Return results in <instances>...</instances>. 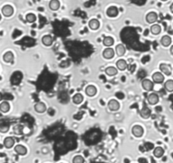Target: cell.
<instances>
[{
    "instance_id": "cell-34",
    "label": "cell",
    "mask_w": 173,
    "mask_h": 163,
    "mask_svg": "<svg viewBox=\"0 0 173 163\" xmlns=\"http://www.w3.org/2000/svg\"><path fill=\"white\" fill-rule=\"evenodd\" d=\"M170 52H171V54L173 56V45L171 46V50H170Z\"/></svg>"
},
{
    "instance_id": "cell-4",
    "label": "cell",
    "mask_w": 173,
    "mask_h": 163,
    "mask_svg": "<svg viewBox=\"0 0 173 163\" xmlns=\"http://www.w3.org/2000/svg\"><path fill=\"white\" fill-rule=\"evenodd\" d=\"M107 106H108L109 110H111V111H117V110H118L120 108L119 102L116 100H110V101L108 102V104H107Z\"/></svg>"
},
{
    "instance_id": "cell-6",
    "label": "cell",
    "mask_w": 173,
    "mask_h": 163,
    "mask_svg": "<svg viewBox=\"0 0 173 163\" xmlns=\"http://www.w3.org/2000/svg\"><path fill=\"white\" fill-rule=\"evenodd\" d=\"M160 70L161 72L165 74V75H166V76H170L171 74V66H169L167 64H160Z\"/></svg>"
},
{
    "instance_id": "cell-23",
    "label": "cell",
    "mask_w": 173,
    "mask_h": 163,
    "mask_svg": "<svg viewBox=\"0 0 173 163\" xmlns=\"http://www.w3.org/2000/svg\"><path fill=\"white\" fill-rule=\"evenodd\" d=\"M89 27H90V29H92V30H97L98 28L100 27V22H99V21L96 20V19H92V20L90 21Z\"/></svg>"
},
{
    "instance_id": "cell-11",
    "label": "cell",
    "mask_w": 173,
    "mask_h": 163,
    "mask_svg": "<svg viewBox=\"0 0 173 163\" xmlns=\"http://www.w3.org/2000/svg\"><path fill=\"white\" fill-rule=\"evenodd\" d=\"M107 16H109V17H116V16H117V14H118V9L117 7L115 6H111L110 8H108L107 10Z\"/></svg>"
},
{
    "instance_id": "cell-22",
    "label": "cell",
    "mask_w": 173,
    "mask_h": 163,
    "mask_svg": "<svg viewBox=\"0 0 173 163\" xmlns=\"http://www.w3.org/2000/svg\"><path fill=\"white\" fill-rule=\"evenodd\" d=\"M150 32L151 33L154 34V35H158V34H160V32H161V27H160V25H158V24H154V25L151 26Z\"/></svg>"
},
{
    "instance_id": "cell-31",
    "label": "cell",
    "mask_w": 173,
    "mask_h": 163,
    "mask_svg": "<svg viewBox=\"0 0 173 163\" xmlns=\"http://www.w3.org/2000/svg\"><path fill=\"white\" fill-rule=\"evenodd\" d=\"M73 163H84V159L81 155H76L73 159Z\"/></svg>"
},
{
    "instance_id": "cell-33",
    "label": "cell",
    "mask_w": 173,
    "mask_h": 163,
    "mask_svg": "<svg viewBox=\"0 0 173 163\" xmlns=\"http://www.w3.org/2000/svg\"><path fill=\"white\" fill-rule=\"evenodd\" d=\"M170 10H171V13H173V3L171 5V6H170Z\"/></svg>"
},
{
    "instance_id": "cell-30",
    "label": "cell",
    "mask_w": 173,
    "mask_h": 163,
    "mask_svg": "<svg viewBox=\"0 0 173 163\" xmlns=\"http://www.w3.org/2000/svg\"><path fill=\"white\" fill-rule=\"evenodd\" d=\"M26 19V21H28V22L33 23V22H35V21H36V16L34 14L30 13L27 14Z\"/></svg>"
},
{
    "instance_id": "cell-26",
    "label": "cell",
    "mask_w": 173,
    "mask_h": 163,
    "mask_svg": "<svg viewBox=\"0 0 173 163\" xmlns=\"http://www.w3.org/2000/svg\"><path fill=\"white\" fill-rule=\"evenodd\" d=\"M103 44L107 46V47H110V46L113 45L114 44V39L111 37H106L103 39Z\"/></svg>"
},
{
    "instance_id": "cell-18",
    "label": "cell",
    "mask_w": 173,
    "mask_h": 163,
    "mask_svg": "<svg viewBox=\"0 0 173 163\" xmlns=\"http://www.w3.org/2000/svg\"><path fill=\"white\" fill-rule=\"evenodd\" d=\"M160 43L164 47H168L171 43V37L168 35H165L161 37L160 39Z\"/></svg>"
},
{
    "instance_id": "cell-16",
    "label": "cell",
    "mask_w": 173,
    "mask_h": 163,
    "mask_svg": "<svg viewBox=\"0 0 173 163\" xmlns=\"http://www.w3.org/2000/svg\"><path fill=\"white\" fill-rule=\"evenodd\" d=\"M14 54L11 51L6 52V53L4 54V56H3V59H4L5 62H6V63H11L14 60Z\"/></svg>"
},
{
    "instance_id": "cell-8",
    "label": "cell",
    "mask_w": 173,
    "mask_h": 163,
    "mask_svg": "<svg viewBox=\"0 0 173 163\" xmlns=\"http://www.w3.org/2000/svg\"><path fill=\"white\" fill-rule=\"evenodd\" d=\"M34 109L36 110L37 113H44L47 110V106L46 104L43 103V102H37L35 106H34Z\"/></svg>"
},
{
    "instance_id": "cell-15",
    "label": "cell",
    "mask_w": 173,
    "mask_h": 163,
    "mask_svg": "<svg viewBox=\"0 0 173 163\" xmlns=\"http://www.w3.org/2000/svg\"><path fill=\"white\" fill-rule=\"evenodd\" d=\"M41 42L45 46H51L53 43V39L50 35H46V36L42 37Z\"/></svg>"
},
{
    "instance_id": "cell-7",
    "label": "cell",
    "mask_w": 173,
    "mask_h": 163,
    "mask_svg": "<svg viewBox=\"0 0 173 163\" xmlns=\"http://www.w3.org/2000/svg\"><path fill=\"white\" fill-rule=\"evenodd\" d=\"M164 75L161 72H155L152 75L153 82L155 83H162L164 82Z\"/></svg>"
},
{
    "instance_id": "cell-27",
    "label": "cell",
    "mask_w": 173,
    "mask_h": 163,
    "mask_svg": "<svg viewBox=\"0 0 173 163\" xmlns=\"http://www.w3.org/2000/svg\"><path fill=\"white\" fill-rule=\"evenodd\" d=\"M150 110L148 109L147 107H144V108L140 110V115H141V117L144 118H149L150 117Z\"/></svg>"
},
{
    "instance_id": "cell-29",
    "label": "cell",
    "mask_w": 173,
    "mask_h": 163,
    "mask_svg": "<svg viewBox=\"0 0 173 163\" xmlns=\"http://www.w3.org/2000/svg\"><path fill=\"white\" fill-rule=\"evenodd\" d=\"M0 110H1V111L3 112V113H6V112H8L9 110V104L8 102H6V101H4V102H2L1 104H0Z\"/></svg>"
},
{
    "instance_id": "cell-21",
    "label": "cell",
    "mask_w": 173,
    "mask_h": 163,
    "mask_svg": "<svg viewBox=\"0 0 173 163\" xmlns=\"http://www.w3.org/2000/svg\"><path fill=\"white\" fill-rule=\"evenodd\" d=\"M105 72H106L107 76L113 77V76H115V75L117 74V68L113 67V66H109V67H107L105 70Z\"/></svg>"
},
{
    "instance_id": "cell-32",
    "label": "cell",
    "mask_w": 173,
    "mask_h": 163,
    "mask_svg": "<svg viewBox=\"0 0 173 163\" xmlns=\"http://www.w3.org/2000/svg\"><path fill=\"white\" fill-rule=\"evenodd\" d=\"M9 131V126L8 125H1L0 127V132L1 133H7Z\"/></svg>"
},
{
    "instance_id": "cell-14",
    "label": "cell",
    "mask_w": 173,
    "mask_h": 163,
    "mask_svg": "<svg viewBox=\"0 0 173 163\" xmlns=\"http://www.w3.org/2000/svg\"><path fill=\"white\" fill-rule=\"evenodd\" d=\"M96 88L93 85H89V86L86 87V88H85V94L90 96V97H93L96 95Z\"/></svg>"
},
{
    "instance_id": "cell-2",
    "label": "cell",
    "mask_w": 173,
    "mask_h": 163,
    "mask_svg": "<svg viewBox=\"0 0 173 163\" xmlns=\"http://www.w3.org/2000/svg\"><path fill=\"white\" fill-rule=\"evenodd\" d=\"M132 133H133V136H135L137 138H140L144 134V128L139 125H135L132 128Z\"/></svg>"
},
{
    "instance_id": "cell-35",
    "label": "cell",
    "mask_w": 173,
    "mask_h": 163,
    "mask_svg": "<svg viewBox=\"0 0 173 163\" xmlns=\"http://www.w3.org/2000/svg\"><path fill=\"white\" fill-rule=\"evenodd\" d=\"M161 1H167V0H161Z\"/></svg>"
},
{
    "instance_id": "cell-1",
    "label": "cell",
    "mask_w": 173,
    "mask_h": 163,
    "mask_svg": "<svg viewBox=\"0 0 173 163\" xmlns=\"http://www.w3.org/2000/svg\"><path fill=\"white\" fill-rule=\"evenodd\" d=\"M142 87L145 91L150 92L154 88V82L150 79H144L142 81Z\"/></svg>"
},
{
    "instance_id": "cell-5",
    "label": "cell",
    "mask_w": 173,
    "mask_h": 163,
    "mask_svg": "<svg viewBox=\"0 0 173 163\" xmlns=\"http://www.w3.org/2000/svg\"><path fill=\"white\" fill-rule=\"evenodd\" d=\"M2 14L5 17H9L14 14V8L11 5H5L2 8Z\"/></svg>"
},
{
    "instance_id": "cell-3",
    "label": "cell",
    "mask_w": 173,
    "mask_h": 163,
    "mask_svg": "<svg viewBox=\"0 0 173 163\" xmlns=\"http://www.w3.org/2000/svg\"><path fill=\"white\" fill-rule=\"evenodd\" d=\"M147 101L151 105H155V104H156L159 102V96L155 93H152L150 94H149V96L147 97Z\"/></svg>"
},
{
    "instance_id": "cell-24",
    "label": "cell",
    "mask_w": 173,
    "mask_h": 163,
    "mask_svg": "<svg viewBox=\"0 0 173 163\" xmlns=\"http://www.w3.org/2000/svg\"><path fill=\"white\" fill-rule=\"evenodd\" d=\"M127 62L125 59H118L117 61V67L119 69L120 71H124L127 68Z\"/></svg>"
},
{
    "instance_id": "cell-19",
    "label": "cell",
    "mask_w": 173,
    "mask_h": 163,
    "mask_svg": "<svg viewBox=\"0 0 173 163\" xmlns=\"http://www.w3.org/2000/svg\"><path fill=\"white\" fill-rule=\"evenodd\" d=\"M60 7V2L58 0H51L50 3H49V8L53 10V11H56L58 10Z\"/></svg>"
},
{
    "instance_id": "cell-28",
    "label": "cell",
    "mask_w": 173,
    "mask_h": 163,
    "mask_svg": "<svg viewBox=\"0 0 173 163\" xmlns=\"http://www.w3.org/2000/svg\"><path fill=\"white\" fill-rule=\"evenodd\" d=\"M165 88L167 92H173V80H167L165 82Z\"/></svg>"
},
{
    "instance_id": "cell-25",
    "label": "cell",
    "mask_w": 173,
    "mask_h": 163,
    "mask_svg": "<svg viewBox=\"0 0 173 163\" xmlns=\"http://www.w3.org/2000/svg\"><path fill=\"white\" fill-rule=\"evenodd\" d=\"M125 52H126V49H125L124 45L123 44H118L116 47V53L118 56H123L124 55Z\"/></svg>"
},
{
    "instance_id": "cell-12",
    "label": "cell",
    "mask_w": 173,
    "mask_h": 163,
    "mask_svg": "<svg viewBox=\"0 0 173 163\" xmlns=\"http://www.w3.org/2000/svg\"><path fill=\"white\" fill-rule=\"evenodd\" d=\"M103 57L105 58V59H112L113 57H114V50L111 49V48H107L106 50L103 51Z\"/></svg>"
},
{
    "instance_id": "cell-10",
    "label": "cell",
    "mask_w": 173,
    "mask_h": 163,
    "mask_svg": "<svg viewBox=\"0 0 173 163\" xmlns=\"http://www.w3.org/2000/svg\"><path fill=\"white\" fill-rule=\"evenodd\" d=\"M14 144H15V140L12 137H7V138H5V140H4V145H5V148H7V149L12 148L14 145Z\"/></svg>"
},
{
    "instance_id": "cell-17",
    "label": "cell",
    "mask_w": 173,
    "mask_h": 163,
    "mask_svg": "<svg viewBox=\"0 0 173 163\" xmlns=\"http://www.w3.org/2000/svg\"><path fill=\"white\" fill-rule=\"evenodd\" d=\"M83 100H84V97H83V95L81 94H76L72 98L73 103L75 104H81L83 102Z\"/></svg>"
},
{
    "instance_id": "cell-13",
    "label": "cell",
    "mask_w": 173,
    "mask_h": 163,
    "mask_svg": "<svg viewBox=\"0 0 173 163\" xmlns=\"http://www.w3.org/2000/svg\"><path fill=\"white\" fill-rule=\"evenodd\" d=\"M14 151L20 155H25L27 154V149L24 145H18L14 147Z\"/></svg>"
},
{
    "instance_id": "cell-20",
    "label": "cell",
    "mask_w": 173,
    "mask_h": 163,
    "mask_svg": "<svg viewBox=\"0 0 173 163\" xmlns=\"http://www.w3.org/2000/svg\"><path fill=\"white\" fill-rule=\"evenodd\" d=\"M164 152L165 150L164 149L162 148V147H156V148H155V149H154V151H153V154H154V155H155L156 158H160L163 155H164Z\"/></svg>"
},
{
    "instance_id": "cell-9",
    "label": "cell",
    "mask_w": 173,
    "mask_h": 163,
    "mask_svg": "<svg viewBox=\"0 0 173 163\" xmlns=\"http://www.w3.org/2000/svg\"><path fill=\"white\" fill-rule=\"evenodd\" d=\"M158 19V14L155 13V12H150V13L147 14L146 15V21L150 24L152 23H155Z\"/></svg>"
}]
</instances>
